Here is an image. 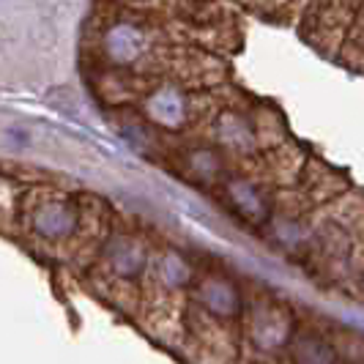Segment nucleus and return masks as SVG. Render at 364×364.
<instances>
[{"mask_svg":"<svg viewBox=\"0 0 364 364\" xmlns=\"http://www.w3.org/2000/svg\"><path fill=\"white\" fill-rule=\"evenodd\" d=\"M151 53V36L143 31L140 22H115L109 25V31L105 33V55L115 66H129L137 63Z\"/></svg>","mask_w":364,"mask_h":364,"instance_id":"nucleus-2","label":"nucleus"},{"mask_svg":"<svg viewBox=\"0 0 364 364\" xmlns=\"http://www.w3.org/2000/svg\"><path fill=\"white\" fill-rule=\"evenodd\" d=\"M250 340L255 343V348L272 353L277 348L291 343V321L288 315L279 310H260L250 318Z\"/></svg>","mask_w":364,"mask_h":364,"instance_id":"nucleus-5","label":"nucleus"},{"mask_svg":"<svg viewBox=\"0 0 364 364\" xmlns=\"http://www.w3.org/2000/svg\"><path fill=\"white\" fill-rule=\"evenodd\" d=\"M293 364H337V350L321 334H299L291 340Z\"/></svg>","mask_w":364,"mask_h":364,"instance_id":"nucleus-9","label":"nucleus"},{"mask_svg":"<svg viewBox=\"0 0 364 364\" xmlns=\"http://www.w3.org/2000/svg\"><path fill=\"white\" fill-rule=\"evenodd\" d=\"M198 301L208 310V315L233 321L241 312V293L228 277H208L198 285Z\"/></svg>","mask_w":364,"mask_h":364,"instance_id":"nucleus-3","label":"nucleus"},{"mask_svg":"<svg viewBox=\"0 0 364 364\" xmlns=\"http://www.w3.org/2000/svg\"><path fill=\"white\" fill-rule=\"evenodd\" d=\"M82 222V211L69 198H41L28 208L31 230L44 241H63L77 233Z\"/></svg>","mask_w":364,"mask_h":364,"instance_id":"nucleus-1","label":"nucleus"},{"mask_svg":"<svg viewBox=\"0 0 364 364\" xmlns=\"http://www.w3.org/2000/svg\"><path fill=\"white\" fill-rule=\"evenodd\" d=\"M146 112L151 121L162 124V127H181L192 115V99L186 93L176 91V88H162L154 91L146 102Z\"/></svg>","mask_w":364,"mask_h":364,"instance_id":"nucleus-6","label":"nucleus"},{"mask_svg":"<svg viewBox=\"0 0 364 364\" xmlns=\"http://www.w3.org/2000/svg\"><path fill=\"white\" fill-rule=\"evenodd\" d=\"M107 266L121 279H137L151 266V255L137 238L118 236L107 247Z\"/></svg>","mask_w":364,"mask_h":364,"instance_id":"nucleus-4","label":"nucleus"},{"mask_svg":"<svg viewBox=\"0 0 364 364\" xmlns=\"http://www.w3.org/2000/svg\"><path fill=\"white\" fill-rule=\"evenodd\" d=\"M156 277L167 288H183V285L192 282V266L178 252H164L156 260Z\"/></svg>","mask_w":364,"mask_h":364,"instance_id":"nucleus-10","label":"nucleus"},{"mask_svg":"<svg viewBox=\"0 0 364 364\" xmlns=\"http://www.w3.org/2000/svg\"><path fill=\"white\" fill-rule=\"evenodd\" d=\"M217 137L230 151H250L257 146V132L244 112H222L217 121Z\"/></svg>","mask_w":364,"mask_h":364,"instance_id":"nucleus-8","label":"nucleus"},{"mask_svg":"<svg viewBox=\"0 0 364 364\" xmlns=\"http://www.w3.org/2000/svg\"><path fill=\"white\" fill-rule=\"evenodd\" d=\"M225 195H228L230 205H233V208H236L238 214L247 219V222H252V225H263V222L269 219V203H266L263 192L257 189L255 183L233 178V181L225 183Z\"/></svg>","mask_w":364,"mask_h":364,"instance_id":"nucleus-7","label":"nucleus"},{"mask_svg":"<svg viewBox=\"0 0 364 364\" xmlns=\"http://www.w3.org/2000/svg\"><path fill=\"white\" fill-rule=\"evenodd\" d=\"M186 162L192 167L195 178H200V181H214L222 173V159H219L217 151H211V148H195Z\"/></svg>","mask_w":364,"mask_h":364,"instance_id":"nucleus-11","label":"nucleus"},{"mask_svg":"<svg viewBox=\"0 0 364 364\" xmlns=\"http://www.w3.org/2000/svg\"><path fill=\"white\" fill-rule=\"evenodd\" d=\"M362 285H364V274H362Z\"/></svg>","mask_w":364,"mask_h":364,"instance_id":"nucleus-12","label":"nucleus"}]
</instances>
